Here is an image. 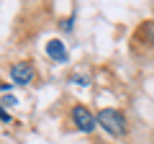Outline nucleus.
Here are the masks:
<instances>
[{
  "label": "nucleus",
  "mask_w": 154,
  "mask_h": 144,
  "mask_svg": "<svg viewBox=\"0 0 154 144\" xmlns=\"http://www.w3.org/2000/svg\"><path fill=\"white\" fill-rule=\"evenodd\" d=\"M98 126H103L110 136H123L128 131V124H126V116L121 111H116V108H103L98 113Z\"/></svg>",
  "instance_id": "1"
},
{
  "label": "nucleus",
  "mask_w": 154,
  "mask_h": 144,
  "mask_svg": "<svg viewBox=\"0 0 154 144\" xmlns=\"http://www.w3.org/2000/svg\"><path fill=\"white\" fill-rule=\"evenodd\" d=\"M72 121H75V126L80 129V131H85V134H90L98 126V118H95L85 105H75V108H72Z\"/></svg>",
  "instance_id": "2"
},
{
  "label": "nucleus",
  "mask_w": 154,
  "mask_h": 144,
  "mask_svg": "<svg viewBox=\"0 0 154 144\" xmlns=\"http://www.w3.org/2000/svg\"><path fill=\"white\" fill-rule=\"evenodd\" d=\"M33 77H36V72H33V67L28 62H18V64L11 67V80L16 85H28V83H33Z\"/></svg>",
  "instance_id": "3"
},
{
  "label": "nucleus",
  "mask_w": 154,
  "mask_h": 144,
  "mask_svg": "<svg viewBox=\"0 0 154 144\" xmlns=\"http://www.w3.org/2000/svg\"><path fill=\"white\" fill-rule=\"evenodd\" d=\"M46 54L54 62H67V46L59 39H51V41H46Z\"/></svg>",
  "instance_id": "4"
},
{
  "label": "nucleus",
  "mask_w": 154,
  "mask_h": 144,
  "mask_svg": "<svg viewBox=\"0 0 154 144\" xmlns=\"http://www.w3.org/2000/svg\"><path fill=\"white\" fill-rule=\"evenodd\" d=\"M0 105H8V108H11V105H18V98H16V95H5Z\"/></svg>",
  "instance_id": "5"
},
{
  "label": "nucleus",
  "mask_w": 154,
  "mask_h": 144,
  "mask_svg": "<svg viewBox=\"0 0 154 144\" xmlns=\"http://www.w3.org/2000/svg\"><path fill=\"white\" fill-rule=\"evenodd\" d=\"M72 83H77V85H88V77H85V75H75V77H72Z\"/></svg>",
  "instance_id": "6"
},
{
  "label": "nucleus",
  "mask_w": 154,
  "mask_h": 144,
  "mask_svg": "<svg viewBox=\"0 0 154 144\" xmlns=\"http://www.w3.org/2000/svg\"><path fill=\"white\" fill-rule=\"evenodd\" d=\"M146 33H149V39L154 41V21H149V23H146Z\"/></svg>",
  "instance_id": "7"
},
{
  "label": "nucleus",
  "mask_w": 154,
  "mask_h": 144,
  "mask_svg": "<svg viewBox=\"0 0 154 144\" xmlns=\"http://www.w3.org/2000/svg\"><path fill=\"white\" fill-rule=\"evenodd\" d=\"M72 26H75V23H72V18H69V21H64V23H62V28H64V31H72Z\"/></svg>",
  "instance_id": "8"
},
{
  "label": "nucleus",
  "mask_w": 154,
  "mask_h": 144,
  "mask_svg": "<svg viewBox=\"0 0 154 144\" xmlns=\"http://www.w3.org/2000/svg\"><path fill=\"white\" fill-rule=\"evenodd\" d=\"M0 118H3V121H11V113L3 111V105H0Z\"/></svg>",
  "instance_id": "9"
}]
</instances>
